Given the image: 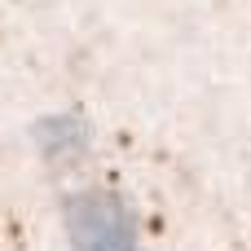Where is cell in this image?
Segmentation results:
<instances>
[{"mask_svg": "<svg viewBox=\"0 0 251 251\" xmlns=\"http://www.w3.org/2000/svg\"><path fill=\"white\" fill-rule=\"evenodd\" d=\"M66 234L75 251H137L128 207L115 194H75L66 199Z\"/></svg>", "mask_w": 251, "mask_h": 251, "instance_id": "obj_1", "label": "cell"}, {"mask_svg": "<svg viewBox=\"0 0 251 251\" xmlns=\"http://www.w3.org/2000/svg\"><path fill=\"white\" fill-rule=\"evenodd\" d=\"M35 132H40V150H44L49 163H66V159L84 154V146H88V128H84L79 115H53Z\"/></svg>", "mask_w": 251, "mask_h": 251, "instance_id": "obj_2", "label": "cell"}]
</instances>
